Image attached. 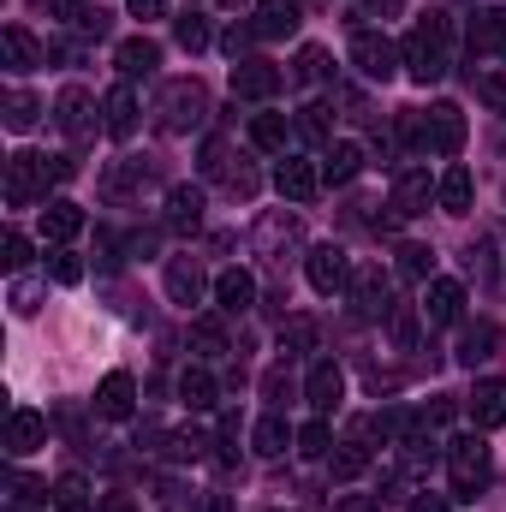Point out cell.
I'll use <instances>...</instances> for the list:
<instances>
[{"label":"cell","instance_id":"1","mask_svg":"<svg viewBox=\"0 0 506 512\" xmlns=\"http://www.w3.org/2000/svg\"><path fill=\"white\" fill-rule=\"evenodd\" d=\"M447 48H453V24H447V12H429L423 24H411L405 42H399V66H405V78H411V84H441V78H447Z\"/></svg>","mask_w":506,"mask_h":512},{"label":"cell","instance_id":"2","mask_svg":"<svg viewBox=\"0 0 506 512\" xmlns=\"http://www.w3.org/2000/svg\"><path fill=\"white\" fill-rule=\"evenodd\" d=\"M399 131L417 149H435V155H459L465 149V114L453 102H435L429 114H399Z\"/></svg>","mask_w":506,"mask_h":512},{"label":"cell","instance_id":"3","mask_svg":"<svg viewBox=\"0 0 506 512\" xmlns=\"http://www.w3.org/2000/svg\"><path fill=\"white\" fill-rule=\"evenodd\" d=\"M209 120V90L197 84V78H173V84H161V102H155V126L161 131H191Z\"/></svg>","mask_w":506,"mask_h":512},{"label":"cell","instance_id":"4","mask_svg":"<svg viewBox=\"0 0 506 512\" xmlns=\"http://www.w3.org/2000/svg\"><path fill=\"white\" fill-rule=\"evenodd\" d=\"M48 179H54V155H36V149L6 155V203L12 209H36L48 197Z\"/></svg>","mask_w":506,"mask_h":512},{"label":"cell","instance_id":"5","mask_svg":"<svg viewBox=\"0 0 506 512\" xmlns=\"http://www.w3.org/2000/svg\"><path fill=\"white\" fill-rule=\"evenodd\" d=\"M447 471H453V495H459V501H477V495L489 489V477H495V459H489L483 435H459V441L447 447Z\"/></svg>","mask_w":506,"mask_h":512},{"label":"cell","instance_id":"6","mask_svg":"<svg viewBox=\"0 0 506 512\" xmlns=\"http://www.w3.org/2000/svg\"><path fill=\"white\" fill-rule=\"evenodd\" d=\"M352 66H358L370 84H387V78L399 72V42H387L376 30H358V36H352Z\"/></svg>","mask_w":506,"mask_h":512},{"label":"cell","instance_id":"7","mask_svg":"<svg viewBox=\"0 0 506 512\" xmlns=\"http://www.w3.org/2000/svg\"><path fill=\"white\" fill-rule=\"evenodd\" d=\"M54 126L66 131L72 143L96 137V102H90V90H84V84H66V90L54 96Z\"/></svg>","mask_w":506,"mask_h":512},{"label":"cell","instance_id":"8","mask_svg":"<svg viewBox=\"0 0 506 512\" xmlns=\"http://www.w3.org/2000/svg\"><path fill=\"white\" fill-rule=\"evenodd\" d=\"M429 203H441V197H435V185H429V173L405 167V173L393 179V197H387V209H393L399 221H417V215H429Z\"/></svg>","mask_w":506,"mask_h":512},{"label":"cell","instance_id":"9","mask_svg":"<svg viewBox=\"0 0 506 512\" xmlns=\"http://www.w3.org/2000/svg\"><path fill=\"white\" fill-rule=\"evenodd\" d=\"M304 274H310V286H316L322 298H334V292L352 286V268H346V251H340V245H316V251L304 256Z\"/></svg>","mask_w":506,"mask_h":512},{"label":"cell","instance_id":"10","mask_svg":"<svg viewBox=\"0 0 506 512\" xmlns=\"http://www.w3.org/2000/svg\"><path fill=\"white\" fill-rule=\"evenodd\" d=\"M274 191H280L286 203H316V191H322V167H316V161L286 155V161L274 167Z\"/></svg>","mask_w":506,"mask_h":512},{"label":"cell","instance_id":"11","mask_svg":"<svg viewBox=\"0 0 506 512\" xmlns=\"http://www.w3.org/2000/svg\"><path fill=\"white\" fill-rule=\"evenodd\" d=\"M346 292H352V310H358L364 322H376V316L393 310V286H387V274H381V268H358Z\"/></svg>","mask_w":506,"mask_h":512},{"label":"cell","instance_id":"12","mask_svg":"<svg viewBox=\"0 0 506 512\" xmlns=\"http://www.w3.org/2000/svg\"><path fill=\"white\" fill-rule=\"evenodd\" d=\"M298 239H304L298 215H262L256 221V251L268 256V262H286V251H298Z\"/></svg>","mask_w":506,"mask_h":512},{"label":"cell","instance_id":"13","mask_svg":"<svg viewBox=\"0 0 506 512\" xmlns=\"http://www.w3.org/2000/svg\"><path fill=\"white\" fill-rule=\"evenodd\" d=\"M161 286H167V298H173V304H185V310H191V304L203 298V286H209V280H203V262H197V256H167Z\"/></svg>","mask_w":506,"mask_h":512},{"label":"cell","instance_id":"14","mask_svg":"<svg viewBox=\"0 0 506 512\" xmlns=\"http://www.w3.org/2000/svg\"><path fill=\"white\" fill-rule=\"evenodd\" d=\"M280 66H268V60H239L233 66V96H245V102H268V96H280Z\"/></svg>","mask_w":506,"mask_h":512},{"label":"cell","instance_id":"15","mask_svg":"<svg viewBox=\"0 0 506 512\" xmlns=\"http://www.w3.org/2000/svg\"><path fill=\"white\" fill-rule=\"evenodd\" d=\"M42 441H48V417H42V411H30V405H18V411H12V423H6V453H12V459H30Z\"/></svg>","mask_w":506,"mask_h":512},{"label":"cell","instance_id":"16","mask_svg":"<svg viewBox=\"0 0 506 512\" xmlns=\"http://www.w3.org/2000/svg\"><path fill=\"white\" fill-rule=\"evenodd\" d=\"M96 411H102L108 423H126L131 411H137V382H131L126 370L102 376V387H96Z\"/></svg>","mask_w":506,"mask_h":512},{"label":"cell","instance_id":"17","mask_svg":"<svg viewBox=\"0 0 506 512\" xmlns=\"http://www.w3.org/2000/svg\"><path fill=\"white\" fill-rule=\"evenodd\" d=\"M102 131L120 137V143L137 131V90H131V84H114V90L102 96Z\"/></svg>","mask_w":506,"mask_h":512},{"label":"cell","instance_id":"18","mask_svg":"<svg viewBox=\"0 0 506 512\" xmlns=\"http://www.w3.org/2000/svg\"><path fill=\"white\" fill-rule=\"evenodd\" d=\"M423 316H429L435 328H447V322H459V316H465V286H459V280H429V298H423Z\"/></svg>","mask_w":506,"mask_h":512},{"label":"cell","instance_id":"19","mask_svg":"<svg viewBox=\"0 0 506 512\" xmlns=\"http://www.w3.org/2000/svg\"><path fill=\"white\" fill-rule=\"evenodd\" d=\"M304 399H310L316 411H334V405L346 399V376H340V364H328V358H322V364L304 376Z\"/></svg>","mask_w":506,"mask_h":512},{"label":"cell","instance_id":"20","mask_svg":"<svg viewBox=\"0 0 506 512\" xmlns=\"http://www.w3.org/2000/svg\"><path fill=\"white\" fill-rule=\"evenodd\" d=\"M471 423H477V429H501L506 423V382L501 376L477 382V393H471Z\"/></svg>","mask_w":506,"mask_h":512},{"label":"cell","instance_id":"21","mask_svg":"<svg viewBox=\"0 0 506 512\" xmlns=\"http://www.w3.org/2000/svg\"><path fill=\"white\" fill-rule=\"evenodd\" d=\"M167 227L173 233H197L203 227V191L197 185H173L167 191Z\"/></svg>","mask_w":506,"mask_h":512},{"label":"cell","instance_id":"22","mask_svg":"<svg viewBox=\"0 0 506 512\" xmlns=\"http://www.w3.org/2000/svg\"><path fill=\"white\" fill-rule=\"evenodd\" d=\"M78 233H84V209H78L72 197H54V203L42 209V239L66 245V239H78Z\"/></svg>","mask_w":506,"mask_h":512},{"label":"cell","instance_id":"23","mask_svg":"<svg viewBox=\"0 0 506 512\" xmlns=\"http://www.w3.org/2000/svg\"><path fill=\"white\" fill-rule=\"evenodd\" d=\"M215 304H221L227 316H245V310L256 304V280L245 274V268H227V274L215 280Z\"/></svg>","mask_w":506,"mask_h":512},{"label":"cell","instance_id":"24","mask_svg":"<svg viewBox=\"0 0 506 512\" xmlns=\"http://www.w3.org/2000/svg\"><path fill=\"white\" fill-rule=\"evenodd\" d=\"M0 48H6V72H30V66H42V48H36V36L24 30V24H6L0 30Z\"/></svg>","mask_w":506,"mask_h":512},{"label":"cell","instance_id":"25","mask_svg":"<svg viewBox=\"0 0 506 512\" xmlns=\"http://www.w3.org/2000/svg\"><path fill=\"white\" fill-rule=\"evenodd\" d=\"M435 197H441V209L447 215H471V197H477V185H471V167H447L441 173V185H435Z\"/></svg>","mask_w":506,"mask_h":512},{"label":"cell","instance_id":"26","mask_svg":"<svg viewBox=\"0 0 506 512\" xmlns=\"http://www.w3.org/2000/svg\"><path fill=\"white\" fill-rule=\"evenodd\" d=\"M465 262H471V268H477L495 292H506V239H501V233H489L483 245H471V256H465Z\"/></svg>","mask_w":506,"mask_h":512},{"label":"cell","instance_id":"27","mask_svg":"<svg viewBox=\"0 0 506 512\" xmlns=\"http://www.w3.org/2000/svg\"><path fill=\"white\" fill-rule=\"evenodd\" d=\"M304 18V0H262L256 12V36H292Z\"/></svg>","mask_w":506,"mask_h":512},{"label":"cell","instance_id":"28","mask_svg":"<svg viewBox=\"0 0 506 512\" xmlns=\"http://www.w3.org/2000/svg\"><path fill=\"white\" fill-rule=\"evenodd\" d=\"M358 173H364V149H358V143H334V149L322 155V179H328V185H352Z\"/></svg>","mask_w":506,"mask_h":512},{"label":"cell","instance_id":"29","mask_svg":"<svg viewBox=\"0 0 506 512\" xmlns=\"http://www.w3.org/2000/svg\"><path fill=\"white\" fill-rule=\"evenodd\" d=\"M376 435L381 441H393V447H411V441L423 435V423H417L405 405H387V411H376Z\"/></svg>","mask_w":506,"mask_h":512},{"label":"cell","instance_id":"30","mask_svg":"<svg viewBox=\"0 0 506 512\" xmlns=\"http://www.w3.org/2000/svg\"><path fill=\"white\" fill-rule=\"evenodd\" d=\"M114 60H120V72H126V78H149V72L161 66V48H155L149 36H131V42H120V54H114Z\"/></svg>","mask_w":506,"mask_h":512},{"label":"cell","instance_id":"31","mask_svg":"<svg viewBox=\"0 0 506 512\" xmlns=\"http://www.w3.org/2000/svg\"><path fill=\"white\" fill-rule=\"evenodd\" d=\"M501 42H506V12H477L471 18V54H501Z\"/></svg>","mask_w":506,"mask_h":512},{"label":"cell","instance_id":"32","mask_svg":"<svg viewBox=\"0 0 506 512\" xmlns=\"http://www.w3.org/2000/svg\"><path fill=\"white\" fill-rule=\"evenodd\" d=\"M328 471H334V483H358V477L370 471V447H364V441L334 447V453H328Z\"/></svg>","mask_w":506,"mask_h":512},{"label":"cell","instance_id":"33","mask_svg":"<svg viewBox=\"0 0 506 512\" xmlns=\"http://www.w3.org/2000/svg\"><path fill=\"white\" fill-rule=\"evenodd\" d=\"M292 441H298V435L286 429V417H262V423L251 429V447L262 453V459H280V453H286Z\"/></svg>","mask_w":506,"mask_h":512},{"label":"cell","instance_id":"34","mask_svg":"<svg viewBox=\"0 0 506 512\" xmlns=\"http://www.w3.org/2000/svg\"><path fill=\"white\" fill-rule=\"evenodd\" d=\"M251 143L262 149V155H286V114H256Z\"/></svg>","mask_w":506,"mask_h":512},{"label":"cell","instance_id":"35","mask_svg":"<svg viewBox=\"0 0 506 512\" xmlns=\"http://www.w3.org/2000/svg\"><path fill=\"white\" fill-rule=\"evenodd\" d=\"M298 453H304V459H328V453H334V429H328V417H310V423L298 429Z\"/></svg>","mask_w":506,"mask_h":512},{"label":"cell","instance_id":"36","mask_svg":"<svg viewBox=\"0 0 506 512\" xmlns=\"http://www.w3.org/2000/svg\"><path fill=\"white\" fill-rule=\"evenodd\" d=\"M179 399H185L191 411H209V405H215V376H209V370H185V376H179Z\"/></svg>","mask_w":506,"mask_h":512},{"label":"cell","instance_id":"37","mask_svg":"<svg viewBox=\"0 0 506 512\" xmlns=\"http://www.w3.org/2000/svg\"><path fill=\"white\" fill-rule=\"evenodd\" d=\"M54 512H90V483H84L78 471H66V477L54 483Z\"/></svg>","mask_w":506,"mask_h":512},{"label":"cell","instance_id":"38","mask_svg":"<svg viewBox=\"0 0 506 512\" xmlns=\"http://www.w3.org/2000/svg\"><path fill=\"white\" fill-rule=\"evenodd\" d=\"M36 120H42V102H36L30 90H12V96H6V131H30Z\"/></svg>","mask_w":506,"mask_h":512},{"label":"cell","instance_id":"39","mask_svg":"<svg viewBox=\"0 0 506 512\" xmlns=\"http://www.w3.org/2000/svg\"><path fill=\"white\" fill-rule=\"evenodd\" d=\"M483 358H495V328H489V322H477V328L459 340V364H471V370H477Z\"/></svg>","mask_w":506,"mask_h":512},{"label":"cell","instance_id":"40","mask_svg":"<svg viewBox=\"0 0 506 512\" xmlns=\"http://www.w3.org/2000/svg\"><path fill=\"white\" fill-rule=\"evenodd\" d=\"M191 352H197V358H227L233 346H227L221 322H197V328H191Z\"/></svg>","mask_w":506,"mask_h":512},{"label":"cell","instance_id":"41","mask_svg":"<svg viewBox=\"0 0 506 512\" xmlns=\"http://www.w3.org/2000/svg\"><path fill=\"white\" fill-rule=\"evenodd\" d=\"M471 84H477V96L495 108V114H506V66H489V72H471Z\"/></svg>","mask_w":506,"mask_h":512},{"label":"cell","instance_id":"42","mask_svg":"<svg viewBox=\"0 0 506 512\" xmlns=\"http://www.w3.org/2000/svg\"><path fill=\"white\" fill-rule=\"evenodd\" d=\"M173 36H179V48H185V54H203V48H209V24H203L197 12H185V18L173 24Z\"/></svg>","mask_w":506,"mask_h":512},{"label":"cell","instance_id":"43","mask_svg":"<svg viewBox=\"0 0 506 512\" xmlns=\"http://www.w3.org/2000/svg\"><path fill=\"white\" fill-rule=\"evenodd\" d=\"M429 268H435V251L429 245H399V274L405 280H429Z\"/></svg>","mask_w":506,"mask_h":512},{"label":"cell","instance_id":"44","mask_svg":"<svg viewBox=\"0 0 506 512\" xmlns=\"http://www.w3.org/2000/svg\"><path fill=\"white\" fill-rule=\"evenodd\" d=\"M292 78H298V84H322V78H328V48H304Z\"/></svg>","mask_w":506,"mask_h":512},{"label":"cell","instance_id":"45","mask_svg":"<svg viewBox=\"0 0 506 512\" xmlns=\"http://www.w3.org/2000/svg\"><path fill=\"white\" fill-rule=\"evenodd\" d=\"M197 167H203L209 179H227V167H233V149H227L221 137H209V143H203V161H197Z\"/></svg>","mask_w":506,"mask_h":512},{"label":"cell","instance_id":"46","mask_svg":"<svg viewBox=\"0 0 506 512\" xmlns=\"http://www.w3.org/2000/svg\"><path fill=\"white\" fill-rule=\"evenodd\" d=\"M387 328H393L399 346H417V310H411V304H393V310H387Z\"/></svg>","mask_w":506,"mask_h":512},{"label":"cell","instance_id":"47","mask_svg":"<svg viewBox=\"0 0 506 512\" xmlns=\"http://www.w3.org/2000/svg\"><path fill=\"white\" fill-rule=\"evenodd\" d=\"M48 274H54L60 286H78V280H84V262H78L72 251H54L48 256Z\"/></svg>","mask_w":506,"mask_h":512},{"label":"cell","instance_id":"48","mask_svg":"<svg viewBox=\"0 0 506 512\" xmlns=\"http://www.w3.org/2000/svg\"><path fill=\"white\" fill-rule=\"evenodd\" d=\"M12 310L18 316H36L42 310V286L36 280H12Z\"/></svg>","mask_w":506,"mask_h":512},{"label":"cell","instance_id":"49","mask_svg":"<svg viewBox=\"0 0 506 512\" xmlns=\"http://www.w3.org/2000/svg\"><path fill=\"white\" fill-rule=\"evenodd\" d=\"M203 447H209V441H203V435H191V429L167 435V453H173V459H203Z\"/></svg>","mask_w":506,"mask_h":512},{"label":"cell","instance_id":"50","mask_svg":"<svg viewBox=\"0 0 506 512\" xmlns=\"http://www.w3.org/2000/svg\"><path fill=\"white\" fill-rule=\"evenodd\" d=\"M286 393H292V376H286V364H280V370L262 376V399H268V405H286Z\"/></svg>","mask_w":506,"mask_h":512},{"label":"cell","instance_id":"51","mask_svg":"<svg viewBox=\"0 0 506 512\" xmlns=\"http://www.w3.org/2000/svg\"><path fill=\"white\" fill-rule=\"evenodd\" d=\"M251 42H256V24H233V30L221 36V48H227L233 60H245V48H251Z\"/></svg>","mask_w":506,"mask_h":512},{"label":"cell","instance_id":"52","mask_svg":"<svg viewBox=\"0 0 506 512\" xmlns=\"http://www.w3.org/2000/svg\"><path fill=\"white\" fill-rule=\"evenodd\" d=\"M0 262H6V268H12V274H18V268H24V262H30V239H24V233H6V245H0Z\"/></svg>","mask_w":506,"mask_h":512},{"label":"cell","instance_id":"53","mask_svg":"<svg viewBox=\"0 0 506 512\" xmlns=\"http://www.w3.org/2000/svg\"><path fill=\"white\" fill-rule=\"evenodd\" d=\"M298 131H304L310 143H328V108H304V120H298Z\"/></svg>","mask_w":506,"mask_h":512},{"label":"cell","instance_id":"54","mask_svg":"<svg viewBox=\"0 0 506 512\" xmlns=\"http://www.w3.org/2000/svg\"><path fill=\"white\" fill-rule=\"evenodd\" d=\"M286 346H292V352H310V346H316V322H304V316L286 322Z\"/></svg>","mask_w":506,"mask_h":512},{"label":"cell","instance_id":"55","mask_svg":"<svg viewBox=\"0 0 506 512\" xmlns=\"http://www.w3.org/2000/svg\"><path fill=\"white\" fill-rule=\"evenodd\" d=\"M227 191H233V197H256V173L245 167V161H239V167H227Z\"/></svg>","mask_w":506,"mask_h":512},{"label":"cell","instance_id":"56","mask_svg":"<svg viewBox=\"0 0 506 512\" xmlns=\"http://www.w3.org/2000/svg\"><path fill=\"white\" fill-rule=\"evenodd\" d=\"M48 12H54V18H72V24H78V18H84L90 6H84V0H48Z\"/></svg>","mask_w":506,"mask_h":512},{"label":"cell","instance_id":"57","mask_svg":"<svg viewBox=\"0 0 506 512\" xmlns=\"http://www.w3.org/2000/svg\"><path fill=\"white\" fill-rule=\"evenodd\" d=\"M334 512H381V501H376V495H346Z\"/></svg>","mask_w":506,"mask_h":512},{"label":"cell","instance_id":"58","mask_svg":"<svg viewBox=\"0 0 506 512\" xmlns=\"http://www.w3.org/2000/svg\"><path fill=\"white\" fill-rule=\"evenodd\" d=\"M131 6V18H161L167 12V0H126Z\"/></svg>","mask_w":506,"mask_h":512},{"label":"cell","instance_id":"59","mask_svg":"<svg viewBox=\"0 0 506 512\" xmlns=\"http://www.w3.org/2000/svg\"><path fill=\"white\" fill-rule=\"evenodd\" d=\"M411 512H453V507H447L441 495H417V501H411Z\"/></svg>","mask_w":506,"mask_h":512},{"label":"cell","instance_id":"60","mask_svg":"<svg viewBox=\"0 0 506 512\" xmlns=\"http://www.w3.org/2000/svg\"><path fill=\"white\" fill-rule=\"evenodd\" d=\"M96 512H131V501H126V495H108V501H102Z\"/></svg>","mask_w":506,"mask_h":512},{"label":"cell","instance_id":"61","mask_svg":"<svg viewBox=\"0 0 506 512\" xmlns=\"http://www.w3.org/2000/svg\"><path fill=\"white\" fill-rule=\"evenodd\" d=\"M399 6H405V0H370V12H381V18H393Z\"/></svg>","mask_w":506,"mask_h":512},{"label":"cell","instance_id":"62","mask_svg":"<svg viewBox=\"0 0 506 512\" xmlns=\"http://www.w3.org/2000/svg\"><path fill=\"white\" fill-rule=\"evenodd\" d=\"M203 512H233V501H227V495H209V501H203Z\"/></svg>","mask_w":506,"mask_h":512},{"label":"cell","instance_id":"63","mask_svg":"<svg viewBox=\"0 0 506 512\" xmlns=\"http://www.w3.org/2000/svg\"><path fill=\"white\" fill-rule=\"evenodd\" d=\"M227 6H245V0H227Z\"/></svg>","mask_w":506,"mask_h":512},{"label":"cell","instance_id":"64","mask_svg":"<svg viewBox=\"0 0 506 512\" xmlns=\"http://www.w3.org/2000/svg\"><path fill=\"white\" fill-rule=\"evenodd\" d=\"M501 60H506V42H501Z\"/></svg>","mask_w":506,"mask_h":512}]
</instances>
